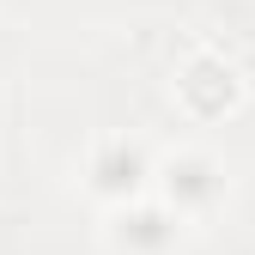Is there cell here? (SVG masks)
<instances>
[{"label":"cell","instance_id":"cell-3","mask_svg":"<svg viewBox=\"0 0 255 255\" xmlns=\"http://www.w3.org/2000/svg\"><path fill=\"white\" fill-rule=\"evenodd\" d=\"M176 231H182V219L158 201V195H152V201H146V195L122 201V207L110 213V225H104V237H110L116 255H164V249L176 243Z\"/></svg>","mask_w":255,"mask_h":255},{"label":"cell","instance_id":"cell-2","mask_svg":"<svg viewBox=\"0 0 255 255\" xmlns=\"http://www.w3.org/2000/svg\"><path fill=\"white\" fill-rule=\"evenodd\" d=\"M237 104H243V73L231 67L225 55L195 49L182 61V73H176V110L188 122H225Z\"/></svg>","mask_w":255,"mask_h":255},{"label":"cell","instance_id":"cell-1","mask_svg":"<svg viewBox=\"0 0 255 255\" xmlns=\"http://www.w3.org/2000/svg\"><path fill=\"white\" fill-rule=\"evenodd\" d=\"M152 195L164 201L182 225H195V219H207L219 201H225V170H219V158L207 152H164L158 158V170H152Z\"/></svg>","mask_w":255,"mask_h":255},{"label":"cell","instance_id":"cell-4","mask_svg":"<svg viewBox=\"0 0 255 255\" xmlns=\"http://www.w3.org/2000/svg\"><path fill=\"white\" fill-rule=\"evenodd\" d=\"M152 158L140 152V146H128V140H104L98 152L85 158V188L91 195H104V201H134V195H146L152 188Z\"/></svg>","mask_w":255,"mask_h":255}]
</instances>
